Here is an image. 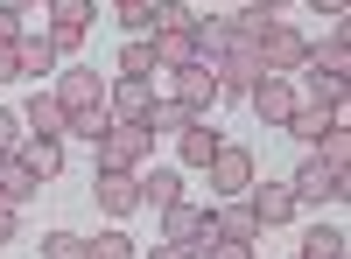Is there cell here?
I'll use <instances>...</instances> for the list:
<instances>
[{
	"instance_id": "52a82bcc",
	"label": "cell",
	"mask_w": 351,
	"mask_h": 259,
	"mask_svg": "<svg viewBox=\"0 0 351 259\" xmlns=\"http://www.w3.org/2000/svg\"><path fill=\"white\" fill-rule=\"evenodd\" d=\"M246 105H253L267 126H288V112H295L302 98H295V84H288L281 70H260V77H253V92H246Z\"/></svg>"
},
{
	"instance_id": "8992f818",
	"label": "cell",
	"mask_w": 351,
	"mask_h": 259,
	"mask_svg": "<svg viewBox=\"0 0 351 259\" xmlns=\"http://www.w3.org/2000/svg\"><path fill=\"white\" fill-rule=\"evenodd\" d=\"M49 92L64 98V112H106V77H99V70H84V64L56 70V77H49Z\"/></svg>"
},
{
	"instance_id": "8d00e7d4",
	"label": "cell",
	"mask_w": 351,
	"mask_h": 259,
	"mask_svg": "<svg viewBox=\"0 0 351 259\" xmlns=\"http://www.w3.org/2000/svg\"><path fill=\"white\" fill-rule=\"evenodd\" d=\"M28 8H36V0H0V14H14V21H21Z\"/></svg>"
},
{
	"instance_id": "8fae6325",
	"label": "cell",
	"mask_w": 351,
	"mask_h": 259,
	"mask_svg": "<svg viewBox=\"0 0 351 259\" xmlns=\"http://www.w3.org/2000/svg\"><path fill=\"white\" fill-rule=\"evenodd\" d=\"M56 64H64V56H56V42L49 36H36V28H21V42H14V77H56Z\"/></svg>"
},
{
	"instance_id": "b9f144b4",
	"label": "cell",
	"mask_w": 351,
	"mask_h": 259,
	"mask_svg": "<svg viewBox=\"0 0 351 259\" xmlns=\"http://www.w3.org/2000/svg\"><path fill=\"white\" fill-rule=\"evenodd\" d=\"M0 84H8V77H0Z\"/></svg>"
},
{
	"instance_id": "e0dca14e",
	"label": "cell",
	"mask_w": 351,
	"mask_h": 259,
	"mask_svg": "<svg viewBox=\"0 0 351 259\" xmlns=\"http://www.w3.org/2000/svg\"><path fill=\"white\" fill-rule=\"evenodd\" d=\"M309 64H316V70H330V77L351 70V28H344V21H330V36H324V42H309Z\"/></svg>"
},
{
	"instance_id": "d4e9b609",
	"label": "cell",
	"mask_w": 351,
	"mask_h": 259,
	"mask_svg": "<svg viewBox=\"0 0 351 259\" xmlns=\"http://www.w3.org/2000/svg\"><path fill=\"white\" fill-rule=\"evenodd\" d=\"M120 77H155V42H148V36H134V42L120 49Z\"/></svg>"
},
{
	"instance_id": "74e56055",
	"label": "cell",
	"mask_w": 351,
	"mask_h": 259,
	"mask_svg": "<svg viewBox=\"0 0 351 259\" xmlns=\"http://www.w3.org/2000/svg\"><path fill=\"white\" fill-rule=\"evenodd\" d=\"M260 8H267V14H281V8H288V0H260Z\"/></svg>"
},
{
	"instance_id": "277c9868",
	"label": "cell",
	"mask_w": 351,
	"mask_h": 259,
	"mask_svg": "<svg viewBox=\"0 0 351 259\" xmlns=\"http://www.w3.org/2000/svg\"><path fill=\"white\" fill-rule=\"evenodd\" d=\"M253 49H260V70H281V77L309 64V36H302L295 21H267V28H260V42H253Z\"/></svg>"
},
{
	"instance_id": "5b68a950",
	"label": "cell",
	"mask_w": 351,
	"mask_h": 259,
	"mask_svg": "<svg viewBox=\"0 0 351 259\" xmlns=\"http://www.w3.org/2000/svg\"><path fill=\"white\" fill-rule=\"evenodd\" d=\"M148 112H155V77H120V84H106V120L148 126Z\"/></svg>"
},
{
	"instance_id": "d6a6232c",
	"label": "cell",
	"mask_w": 351,
	"mask_h": 259,
	"mask_svg": "<svg viewBox=\"0 0 351 259\" xmlns=\"http://www.w3.org/2000/svg\"><path fill=\"white\" fill-rule=\"evenodd\" d=\"M64 133H77V140H99L106 133V112H71V126Z\"/></svg>"
},
{
	"instance_id": "1f68e13d",
	"label": "cell",
	"mask_w": 351,
	"mask_h": 259,
	"mask_svg": "<svg viewBox=\"0 0 351 259\" xmlns=\"http://www.w3.org/2000/svg\"><path fill=\"white\" fill-rule=\"evenodd\" d=\"M120 28H127V36H148V0H127V8H120Z\"/></svg>"
},
{
	"instance_id": "ba28073f",
	"label": "cell",
	"mask_w": 351,
	"mask_h": 259,
	"mask_svg": "<svg viewBox=\"0 0 351 259\" xmlns=\"http://www.w3.org/2000/svg\"><path fill=\"white\" fill-rule=\"evenodd\" d=\"M99 14H92V0H49V28H43V36L56 42V56H64V49H77L84 42V28H92Z\"/></svg>"
},
{
	"instance_id": "60d3db41",
	"label": "cell",
	"mask_w": 351,
	"mask_h": 259,
	"mask_svg": "<svg viewBox=\"0 0 351 259\" xmlns=\"http://www.w3.org/2000/svg\"><path fill=\"white\" fill-rule=\"evenodd\" d=\"M239 8H246V0H239Z\"/></svg>"
},
{
	"instance_id": "ac0fdd59",
	"label": "cell",
	"mask_w": 351,
	"mask_h": 259,
	"mask_svg": "<svg viewBox=\"0 0 351 259\" xmlns=\"http://www.w3.org/2000/svg\"><path fill=\"white\" fill-rule=\"evenodd\" d=\"M141 204H155V210H169L176 196H183V176H176V168H141Z\"/></svg>"
},
{
	"instance_id": "cb8c5ba5",
	"label": "cell",
	"mask_w": 351,
	"mask_h": 259,
	"mask_svg": "<svg viewBox=\"0 0 351 259\" xmlns=\"http://www.w3.org/2000/svg\"><path fill=\"white\" fill-rule=\"evenodd\" d=\"M190 259H253V245H239V238H218V232H204V238H190Z\"/></svg>"
},
{
	"instance_id": "ab89813d",
	"label": "cell",
	"mask_w": 351,
	"mask_h": 259,
	"mask_svg": "<svg viewBox=\"0 0 351 259\" xmlns=\"http://www.w3.org/2000/svg\"><path fill=\"white\" fill-rule=\"evenodd\" d=\"M112 8H127V0H112Z\"/></svg>"
},
{
	"instance_id": "7c38bea8",
	"label": "cell",
	"mask_w": 351,
	"mask_h": 259,
	"mask_svg": "<svg viewBox=\"0 0 351 259\" xmlns=\"http://www.w3.org/2000/svg\"><path fill=\"white\" fill-rule=\"evenodd\" d=\"M211 232H218V238H239V245L267 238V232H260V217H253V204H246V196H225V204H211Z\"/></svg>"
},
{
	"instance_id": "4fadbf2b",
	"label": "cell",
	"mask_w": 351,
	"mask_h": 259,
	"mask_svg": "<svg viewBox=\"0 0 351 259\" xmlns=\"http://www.w3.org/2000/svg\"><path fill=\"white\" fill-rule=\"evenodd\" d=\"M204 232H211V210L190 204V196H176V204L162 210V238H169V245H190V238H204Z\"/></svg>"
},
{
	"instance_id": "6da1fadb",
	"label": "cell",
	"mask_w": 351,
	"mask_h": 259,
	"mask_svg": "<svg viewBox=\"0 0 351 259\" xmlns=\"http://www.w3.org/2000/svg\"><path fill=\"white\" fill-rule=\"evenodd\" d=\"M92 148H99V176H141V168H148L155 133H148V126H120V120H106V133L92 140Z\"/></svg>"
},
{
	"instance_id": "4316f807",
	"label": "cell",
	"mask_w": 351,
	"mask_h": 259,
	"mask_svg": "<svg viewBox=\"0 0 351 259\" xmlns=\"http://www.w3.org/2000/svg\"><path fill=\"white\" fill-rule=\"evenodd\" d=\"M84 259H134V238L127 232H99V238H84Z\"/></svg>"
},
{
	"instance_id": "9c48e42d",
	"label": "cell",
	"mask_w": 351,
	"mask_h": 259,
	"mask_svg": "<svg viewBox=\"0 0 351 259\" xmlns=\"http://www.w3.org/2000/svg\"><path fill=\"white\" fill-rule=\"evenodd\" d=\"M169 84H176V105H183L190 120H204V112L218 105V70H211V64H190V70H176Z\"/></svg>"
},
{
	"instance_id": "f546056e",
	"label": "cell",
	"mask_w": 351,
	"mask_h": 259,
	"mask_svg": "<svg viewBox=\"0 0 351 259\" xmlns=\"http://www.w3.org/2000/svg\"><path fill=\"white\" fill-rule=\"evenodd\" d=\"M21 140H28L21 112H8V105H0V161H8V154H21Z\"/></svg>"
},
{
	"instance_id": "9a60e30c",
	"label": "cell",
	"mask_w": 351,
	"mask_h": 259,
	"mask_svg": "<svg viewBox=\"0 0 351 259\" xmlns=\"http://www.w3.org/2000/svg\"><path fill=\"white\" fill-rule=\"evenodd\" d=\"M92 196H99L106 217H134L141 210V182L134 176H92Z\"/></svg>"
},
{
	"instance_id": "7a4b0ae2",
	"label": "cell",
	"mask_w": 351,
	"mask_h": 259,
	"mask_svg": "<svg viewBox=\"0 0 351 259\" xmlns=\"http://www.w3.org/2000/svg\"><path fill=\"white\" fill-rule=\"evenodd\" d=\"M288 189H295V204H344V196H351V168L309 154L295 176H288Z\"/></svg>"
},
{
	"instance_id": "5bb4252c",
	"label": "cell",
	"mask_w": 351,
	"mask_h": 259,
	"mask_svg": "<svg viewBox=\"0 0 351 259\" xmlns=\"http://www.w3.org/2000/svg\"><path fill=\"white\" fill-rule=\"evenodd\" d=\"M21 126H28V133H56V140H64V126H71V112H64V98H56L49 84H36V98L21 105Z\"/></svg>"
},
{
	"instance_id": "30bf717a",
	"label": "cell",
	"mask_w": 351,
	"mask_h": 259,
	"mask_svg": "<svg viewBox=\"0 0 351 259\" xmlns=\"http://www.w3.org/2000/svg\"><path fill=\"white\" fill-rule=\"evenodd\" d=\"M246 204H253V217H260V232H274V224H288V217L302 210L288 182H260V176H253V189H246Z\"/></svg>"
},
{
	"instance_id": "f35d334b",
	"label": "cell",
	"mask_w": 351,
	"mask_h": 259,
	"mask_svg": "<svg viewBox=\"0 0 351 259\" xmlns=\"http://www.w3.org/2000/svg\"><path fill=\"white\" fill-rule=\"evenodd\" d=\"M295 259H316V252H295Z\"/></svg>"
},
{
	"instance_id": "3957f363",
	"label": "cell",
	"mask_w": 351,
	"mask_h": 259,
	"mask_svg": "<svg viewBox=\"0 0 351 259\" xmlns=\"http://www.w3.org/2000/svg\"><path fill=\"white\" fill-rule=\"evenodd\" d=\"M253 148H239V140H218V154L211 161H204V176H211V196H218V204H225V196H246L253 189Z\"/></svg>"
},
{
	"instance_id": "484cf974",
	"label": "cell",
	"mask_w": 351,
	"mask_h": 259,
	"mask_svg": "<svg viewBox=\"0 0 351 259\" xmlns=\"http://www.w3.org/2000/svg\"><path fill=\"white\" fill-rule=\"evenodd\" d=\"M344 245H351V238L337 232V224H316V232L302 238V252H316V259H344Z\"/></svg>"
},
{
	"instance_id": "83f0119b",
	"label": "cell",
	"mask_w": 351,
	"mask_h": 259,
	"mask_svg": "<svg viewBox=\"0 0 351 259\" xmlns=\"http://www.w3.org/2000/svg\"><path fill=\"white\" fill-rule=\"evenodd\" d=\"M190 126V112L176 105V98H155V112H148V133H183Z\"/></svg>"
},
{
	"instance_id": "4dcf8cb0",
	"label": "cell",
	"mask_w": 351,
	"mask_h": 259,
	"mask_svg": "<svg viewBox=\"0 0 351 259\" xmlns=\"http://www.w3.org/2000/svg\"><path fill=\"white\" fill-rule=\"evenodd\" d=\"M43 259H84V238L77 232H49L43 238Z\"/></svg>"
},
{
	"instance_id": "f1b7e54d",
	"label": "cell",
	"mask_w": 351,
	"mask_h": 259,
	"mask_svg": "<svg viewBox=\"0 0 351 259\" xmlns=\"http://www.w3.org/2000/svg\"><path fill=\"white\" fill-rule=\"evenodd\" d=\"M316 154H324V161H337V168H351V133H344V120H337L324 140H316Z\"/></svg>"
},
{
	"instance_id": "7402d4cb",
	"label": "cell",
	"mask_w": 351,
	"mask_h": 259,
	"mask_svg": "<svg viewBox=\"0 0 351 259\" xmlns=\"http://www.w3.org/2000/svg\"><path fill=\"white\" fill-rule=\"evenodd\" d=\"M148 36H176V28H197V14L183 8V0H148Z\"/></svg>"
},
{
	"instance_id": "ffe728a7",
	"label": "cell",
	"mask_w": 351,
	"mask_h": 259,
	"mask_svg": "<svg viewBox=\"0 0 351 259\" xmlns=\"http://www.w3.org/2000/svg\"><path fill=\"white\" fill-rule=\"evenodd\" d=\"M330 126H337V112H324V105H295V112H288V133H295L302 148H316Z\"/></svg>"
},
{
	"instance_id": "d6986e66",
	"label": "cell",
	"mask_w": 351,
	"mask_h": 259,
	"mask_svg": "<svg viewBox=\"0 0 351 259\" xmlns=\"http://www.w3.org/2000/svg\"><path fill=\"white\" fill-rule=\"evenodd\" d=\"M176 154H183L190 168H204V161H211V154H218V133H211V120H190L183 133H176Z\"/></svg>"
},
{
	"instance_id": "2e32d148",
	"label": "cell",
	"mask_w": 351,
	"mask_h": 259,
	"mask_svg": "<svg viewBox=\"0 0 351 259\" xmlns=\"http://www.w3.org/2000/svg\"><path fill=\"white\" fill-rule=\"evenodd\" d=\"M14 161H21V168H28V176H36V182H49V176H56V168H64V140H56V133H28Z\"/></svg>"
},
{
	"instance_id": "e575fe53",
	"label": "cell",
	"mask_w": 351,
	"mask_h": 259,
	"mask_svg": "<svg viewBox=\"0 0 351 259\" xmlns=\"http://www.w3.org/2000/svg\"><path fill=\"white\" fill-rule=\"evenodd\" d=\"M14 232H21V217H14L8 204H0V245H14Z\"/></svg>"
},
{
	"instance_id": "44dd1931",
	"label": "cell",
	"mask_w": 351,
	"mask_h": 259,
	"mask_svg": "<svg viewBox=\"0 0 351 259\" xmlns=\"http://www.w3.org/2000/svg\"><path fill=\"white\" fill-rule=\"evenodd\" d=\"M36 189H43V182H36V176H28V168H21L14 154H8V161H0V204H8V210H21V204H28V196H36Z\"/></svg>"
},
{
	"instance_id": "836d02e7",
	"label": "cell",
	"mask_w": 351,
	"mask_h": 259,
	"mask_svg": "<svg viewBox=\"0 0 351 259\" xmlns=\"http://www.w3.org/2000/svg\"><path fill=\"white\" fill-rule=\"evenodd\" d=\"M148 259H190V245H169V238H155V245H148Z\"/></svg>"
},
{
	"instance_id": "603a6c76",
	"label": "cell",
	"mask_w": 351,
	"mask_h": 259,
	"mask_svg": "<svg viewBox=\"0 0 351 259\" xmlns=\"http://www.w3.org/2000/svg\"><path fill=\"white\" fill-rule=\"evenodd\" d=\"M302 77H309V92H316V105H324V112H344V77L316 70V64H302Z\"/></svg>"
},
{
	"instance_id": "d590c367",
	"label": "cell",
	"mask_w": 351,
	"mask_h": 259,
	"mask_svg": "<svg viewBox=\"0 0 351 259\" xmlns=\"http://www.w3.org/2000/svg\"><path fill=\"white\" fill-rule=\"evenodd\" d=\"M309 8L324 14V21H344V8H351V0H309Z\"/></svg>"
}]
</instances>
